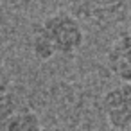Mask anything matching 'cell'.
Listing matches in <instances>:
<instances>
[{
    "label": "cell",
    "mask_w": 131,
    "mask_h": 131,
    "mask_svg": "<svg viewBox=\"0 0 131 131\" xmlns=\"http://www.w3.org/2000/svg\"><path fill=\"white\" fill-rule=\"evenodd\" d=\"M84 38L83 22L68 9H59L47 15L32 27L29 45L34 59L47 63L59 56L70 58L77 54L84 45Z\"/></svg>",
    "instance_id": "obj_1"
},
{
    "label": "cell",
    "mask_w": 131,
    "mask_h": 131,
    "mask_svg": "<svg viewBox=\"0 0 131 131\" xmlns=\"http://www.w3.org/2000/svg\"><path fill=\"white\" fill-rule=\"evenodd\" d=\"M81 22L108 27L131 18V0H63Z\"/></svg>",
    "instance_id": "obj_2"
},
{
    "label": "cell",
    "mask_w": 131,
    "mask_h": 131,
    "mask_svg": "<svg viewBox=\"0 0 131 131\" xmlns=\"http://www.w3.org/2000/svg\"><path fill=\"white\" fill-rule=\"evenodd\" d=\"M106 124L113 131L131 129V83H118L101 99Z\"/></svg>",
    "instance_id": "obj_3"
},
{
    "label": "cell",
    "mask_w": 131,
    "mask_h": 131,
    "mask_svg": "<svg viewBox=\"0 0 131 131\" xmlns=\"http://www.w3.org/2000/svg\"><path fill=\"white\" fill-rule=\"evenodd\" d=\"M106 67L118 83H131V29L115 38L106 54Z\"/></svg>",
    "instance_id": "obj_4"
},
{
    "label": "cell",
    "mask_w": 131,
    "mask_h": 131,
    "mask_svg": "<svg viewBox=\"0 0 131 131\" xmlns=\"http://www.w3.org/2000/svg\"><path fill=\"white\" fill-rule=\"evenodd\" d=\"M18 97L11 88V83L0 79V131H6L11 117L18 111Z\"/></svg>",
    "instance_id": "obj_5"
},
{
    "label": "cell",
    "mask_w": 131,
    "mask_h": 131,
    "mask_svg": "<svg viewBox=\"0 0 131 131\" xmlns=\"http://www.w3.org/2000/svg\"><path fill=\"white\" fill-rule=\"evenodd\" d=\"M6 131H45V126L34 110L22 108L11 117Z\"/></svg>",
    "instance_id": "obj_6"
},
{
    "label": "cell",
    "mask_w": 131,
    "mask_h": 131,
    "mask_svg": "<svg viewBox=\"0 0 131 131\" xmlns=\"http://www.w3.org/2000/svg\"><path fill=\"white\" fill-rule=\"evenodd\" d=\"M0 2L13 11H25V9L32 7L38 0H0Z\"/></svg>",
    "instance_id": "obj_7"
},
{
    "label": "cell",
    "mask_w": 131,
    "mask_h": 131,
    "mask_svg": "<svg viewBox=\"0 0 131 131\" xmlns=\"http://www.w3.org/2000/svg\"><path fill=\"white\" fill-rule=\"evenodd\" d=\"M45 131H59V129H52V127H45Z\"/></svg>",
    "instance_id": "obj_8"
}]
</instances>
